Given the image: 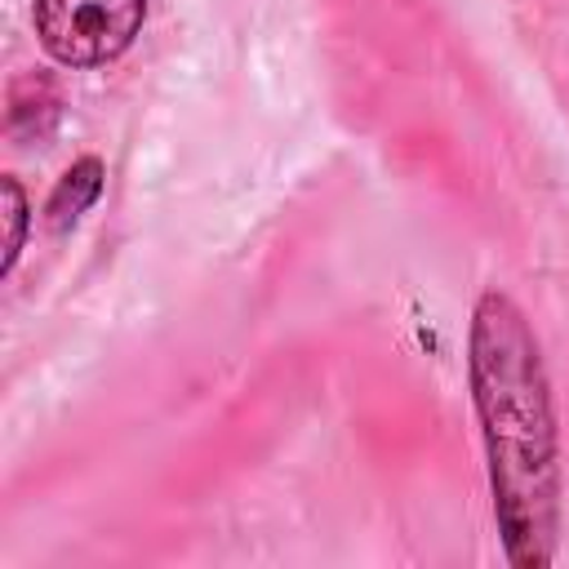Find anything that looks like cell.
Segmentation results:
<instances>
[{
	"instance_id": "4",
	"label": "cell",
	"mask_w": 569,
	"mask_h": 569,
	"mask_svg": "<svg viewBox=\"0 0 569 569\" xmlns=\"http://www.w3.org/2000/svg\"><path fill=\"white\" fill-rule=\"evenodd\" d=\"M0 200H4V258H0V276L9 280L18 258H22V244H27V227H31V204H27V191L13 173L0 178Z\"/></svg>"
},
{
	"instance_id": "1",
	"label": "cell",
	"mask_w": 569,
	"mask_h": 569,
	"mask_svg": "<svg viewBox=\"0 0 569 569\" xmlns=\"http://www.w3.org/2000/svg\"><path fill=\"white\" fill-rule=\"evenodd\" d=\"M467 382L502 556L516 569L556 560L565 520V453L542 342L502 289H485L467 325Z\"/></svg>"
},
{
	"instance_id": "2",
	"label": "cell",
	"mask_w": 569,
	"mask_h": 569,
	"mask_svg": "<svg viewBox=\"0 0 569 569\" xmlns=\"http://www.w3.org/2000/svg\"><path fill=\"white\" fill-rule=\"evenodd\" d=\"M40 49L71 71L116 62L147 22V0H36L31 4Z\"/></svg>"
},
{
	"instance_id": "3",
	"label": "cell",
	"mask_w": 569,
	"mask_h": 569,
	"mask_svg": "<svg viewBox=\"0 0 569 569\" xmlns=\"http://www.w3.org/2000/svg\"><path fill=\"white\" fill-rule=\"evenodd\" d=\"M102 178H107V164L98 156H80L62 169V178L53 182L49 200H44V227L53 236H62L67 227L80 222V213H89L102 196Z\"/></svg>"
}]
</instances>
